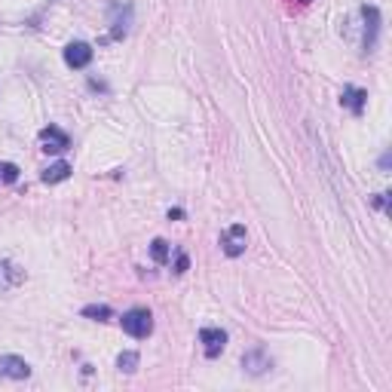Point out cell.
Returning a JSON list of instances; mask_svg holds the SVG:
<instances>
[{
    "instance_id": "6da1fadb",
    "label": "cell",
    "mask_w": 392,
    "mask_h": 392,
    "mask_svg": "<svg viewBox=\"0 0 392 392\" xmlns=\"http://www.w3.org/2000/svg\"><path fill=\"white\" fill-rule=\"evenodd\" d=\"M120 325H123V331L135 340H144L153 334V316H151L147 306H132V310H126L123 319H120Z\"/></svg>"
},
{
    "instance_id": "7a4b0ae2",
    "label": "cell",
    "mask_w": 392,
    "mask_h": 392,
    "mask_svg": "<svg viewBox=\"0 0 392 392\" xmlns=\"http://www.w3.org/2000/svg\"><path fill=\"white\" fill-rule=\"evenodd\" d=\"M108 16H111V40H120V37H126V31H129L135 6L129 0H117V3H111Z\"/></svg>"
},
{
    "instance_id": "3957f363",
    "label": "cell",
    "mask_w": 392,
    "mask_h": 392,
    "mask_svg": "<svg viewBox=\"0 0 392 392\" xmlns=\"http://www.w3.org/2000/svg\"><path fill=\"white\" fill-rule=\"evenodd\" d=\"M248 245V233L242 224H230L224 233H221V248H224L227 258H239Z\"/></svg>"
},
{
    "instance_id": "277c9868",
    "label": "cell",
    "mask_w": 392,
    "mask_h": 392,
    "mask_svg": "<svg viewBox=\"0 0 392 392\" xmlns=\"http://www.w3.org/2000/svg\"><path fill=\"white\" fill-rule=\"evenodd\" d=\"M362 19H365V40H362V49L368 53H374L377 49V37H380V10L377 6H362Z\"/></svg>"
},
{
    "instance_id": "5b68a950",
    "label": "cell",
    "mask_w": 392,
    "mask_h": 392,
    "mask_svg": "<svg viewBox=\"0 0 392 392\" xmlns=\"http://www.w3.org/2000/svg\"><path fill=\"white\" fill-rule=\"evenodd\" d=\"M242 368H245V374L261 377V374H267V371L273 368V359H270V353L263 346H254V349H248V353L242 355Z\"/></svg>"
},
{
    "instance_id": "8992f818",
    "label": "cell",
    "mask_w": 392,
    "mask_h": 392,
    "mask_svg": "<svg viewBox=\"0 0 392 392\" xmlns=\"http://www.w3.org/2000/svg\"><path fill=\"white\" fill-rule=\"evenodd\" d=\"M40 144H44L46 153H65L71 147V135L62 132L59 126H44L40 129Z\"/></svg>"
},
{
    "instance_id": "52a82bcc",
    "label": "cell",
    "mask_w": 392,
    "mask_h": 392,
    "mask_svg": "<svg viewBox=\"0 0 392 392\" xmlns=\"http://www.w3.org/2000/svg\"><path fill=\"white\" fill-rule=\"evenodd\" d=\"M92 55H95V53H92L89 44H83V40H74V44L65 46V65L74 68V71H83V68H89Z\"/></svg>"
},
{
    "instance_id": "ba28073f",
    "label": "cell",
    "mask_w": 392,
    "mask_h": 392,
    "mask_svg": "<svg viewBox=\"0 0 392 392\" xmlns=\"http://www.w3.org/2000/svg\"><path fill=\"white\" fill-rule=\"evenodd\" d=\"M199 344H203L209 359H218L227 346V331H221V328H203V331H199Z\"/></svg>"
},
{
    "instance_id": "9c48e42d",
    "label": "cell",
    "mask_w": 392,
    "mask_h": 392,
    "mask_svg": "<svg viewBox=\"0 0 392 392\" xmlns=\"http://www.w3.org/2000/svg\"><path fill=\"white\" fill-rule=\"evenodd\" d=\"M0 377L28 380V377H31V365H28L22 355H0Z\"/></svg>"
},
{
    "instance_id": "30bf717a",
    "label": "cell",
    "mask_w": 392,
    "mask_h": 392,
    "mask_svg": "<svg viewBox=\"0 0 392 392\" xmlns=\"http://www.w3.org/2000/svg\"><path fill=\"white\" fill-rule=\"evenodd\" d=\"M340 104L359 117V113L365 111V104H368V92L359 89V86H344V92H340Z\"/></svg>"
},
{
    "instance_id": "8fae6325",
    "label": "cell",
    "mask_w": 392,
    "mask_h": 392,
    "mask_svg": "<svg viewBox=\"0 0 392 392\" xmlns=\"http://www.w3.org/2000/svg\"><path fill=\"white\" fill-rule=\"evenodd\" d=\"M22 282H25V270H19L10 261H0V291H10Z\"/></svg>"
},
{
    "instance_id": "7c38bea8",
    "label": "cell",
    "mask_w": 392,
    "mask_h": 392,
    "mask_svg": "<svg viewBox=\"0 0 392 392\" xmlns=\"http://www.w3.org/2000/svg\"><path fill=\"white\" fill-rule=\"evenodd\" d=\"M40 178H44V184H62V181H68L71 178V166L68 162H53Z\"/></svg>"
},
{
    "instance_id": "4fadbf2b",
    "label": "cell",
    "mask_w": 392,
    "mask_h": 392,
    "mask_svg": "<svg viewBox=\"0 0 392 392\" xmlns=\"http://www.w3.org/2000/svg\"><path fill=\"white\" fill-rule=\"evenodd\" d=\"M138 353H132V349H126V353H120L117 355V368L123 371V374H135L138 371Z\"/></svg>"
},
{
    "instance_id": "5bb4252c",
    "label": "cell",
    "mask_w": 392,
    "mask_h": 392,
    "mask_svg": "<svg viewBox=\"0 0 392 392\" xmlns=\"http://www.w3.org/2000/svg\"><path fill=\"white\" fill-rule=\"evenodd\" d=\"M83 316H86V319H95V322H108L113 312H111L108 304H89V306H83Z\"/></svg>"
},
{
    "instance_id": "9a60e30c",
    "label": "cell",
    "mask_w": 392,
    "mask_h": 392,
    "mask_svg": "<svg viewBox=\"0 0 392 392\" xmlns=\"http://www.w3.org/2000/svg\"><path fill=\"white\" fill-rule=\"evenodd\" d=\"M151 258L156 263H169V258H172V248H169L166 239H153L151 242Z\"/></svg>"
},
{
    "instance_id": "2e32d148",
    "label": "cell",
    "mask_w": 392,
    "mask_h": 392,
    "mask_svg": "<svg viewBox=\"0 0 392 392\" xmlns=\"http://www.w3.org/2000/svg\"><path fill=\"white\" fill-rule=\"evenodd\" d=\"M0 178H3L6 184H16L19 181V166L16 162H0Z\"/></svg>"
},
{
    "instance_id": "e0dca14e",
    "label": "cell",
    "mask_w": 392,
    "mask_h": 392,
    "mask_svg": "<svg viewBox=\"0 0 392 392\" xmlns=\"http://www.w3.org/2000/svg\"><path fill=\"white\" fill-rule=\"evenodd\" d=\"M187 267H190V258L181 252V254L175 258V273H187Z\"/></svg>"
},
{
    "instance_id": "ac0fdd59",
    "label": "cell",
    "mask_w": 392,
    "mask_h": 392,
    "mask_svg": "<svg viewBox=\"0 0 392 392\" xmlns=\"http://www.w3.org/2000/svg\"><path fill=\"white\" fill-rule=\"evenodd\" d=\"M178 218H184V212L181 209H169V221H178Z\"/></svg>"
},
{
    "instance_id": "d6986e66",
    "label": "cell",
    "mask_w": 392,
    "mask_h": 392,
    "mask_svg": "<svg viewBox=\"0 0 392 392\" xmlns=\"http://www.w3.org/2000/svg\"><path fill=\"white\" fill-rule=\"evenodd\" d=\"M389 162H392V156L383 153V156H380V169H389Z\"/></svg>"
},
{
    "instance_id": "ffe728a7",
    "label": "cell",
    "mask_w": 392,
    "mask_h": 392,
    "mask_svg": "<svg viewBox=\"0 0 392 392\" xmlns=\"http://www.w3.org/2000/svg\"><path fill=\"white\" fill-rule=\"evenodd\" d=\"M301 3H310V0H301Z\"/></svg>"
}]
</instances>
